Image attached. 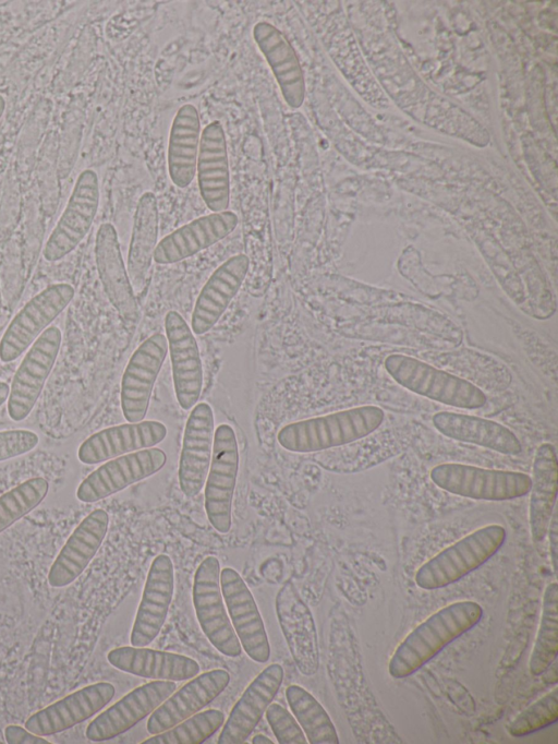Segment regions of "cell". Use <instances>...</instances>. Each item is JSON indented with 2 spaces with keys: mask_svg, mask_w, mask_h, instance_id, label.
<instances>
[{
  "mask_svg": "<svg viewBox=\"0 0 558 744\" xmlns=\"http://www.w3.org/2000/svg\"><path fill=\"white\" fill-rule=\"evenodd\" d=\"M483 613L482 605L471 600L450 603L433 613L398 645L388 663L390 676L399 680L415 673L447 645L472 629Z\"/></svg>",
  "mask_w": 558,
  "mask_h": 744,
  "instance_id": "1",
  "label": "cell"
},
{
  "mask_svg": "<svg viewBox=\"0 0 558 744\" xmlns=\"http://www.w3.org/2000/svg\"><path fill=\"white\" fill-rule=\"evenodd\" d=\"M385 419L384 410L364 405L289 423L280 429L277 440L293 453H314L342 446L376 431Z\"/></svg>",
  "mask_w": 558,
  "mask_h": 744,
  "instance_id": "2",
  "label": "cell"
},
{
  "mask_svg": "<svg viewBox=\"0 0 558 744\" xmlns=\"http://www.w3.org/2000/svg\"><path fill=\"white\" fill-rule=\"evenodd\" d=\"M504 526L486 525L445 548L415 573L416 585L425 590L447 587L477 569L504 545Z\"/></svg>",
  "mask_w": 558,
  "mask_h": 744,
  "instance_id": "3",
  "label": "cell"
},
{
  "mask_svg": "<svg viewBox=\"0 0 558 744\" xmlns=\"http://www.w3.org/2000/svg\"><path fill=\"white\" fill-rule=\"evenodd\" d=\"M384 367L399 385L434 401L463 409L481 408L487 401L486 394L470 381L414 357L391 353Z\"/></svg>",
  "mask_w": 558,
  "mask_h": 744,
  "instance_id": "4",
  "label": "cell"
},
{
  "mask_svg": "<svg viewBox=\"0 0 558 744\" xmlns=\"http://www.w3.org/2000/svg\"><path fill=\"white\" fill-rule=\"evenodd\" d=\"M430 479L451 494L485 501L518 499L526 495L531 489V476L527 473L460 463H444L433 467Z\"/></svg>",
  "mask_w": 558,
  "mask_h": 744,
  "instance_id": "5",
  "label": "cell"
},
{
  "mask_svg": "<svg viewBox=\"0 0 558 744\" xmlns=\"http://www.w3.org/2000/svg\"><path fill=\"white\" fill-rule=\"evenodd\" d=\"M193 605L199 626L209 643L222 655L235 658L242 653L220 588V564L216 556L205 557L193 580Z\"/></svg>",
  "mask_w": 558,
  "mask_h": 744,
  "instance_id": "6",
  "label": "cell"
},
{
  "mask_svg": "<svg viewBox=\"0 0 558 744\" xmlns=\"http://www.w3.org/2000/svg\"><path fill=\"white\" fill-rule=\"evenodd\" d=\"M239 469L234 430L220 424L214 433L213 453L205 484V511L210 525L220 533L231 528L232 501Z\"/></svg>",
  "mask_w": 558,
  "mask_h": 744,
  "instance_id": "7",
  "label": "cell"
},
{
  "mask_svg": "<svg viewBox=\"0 0 558 744\" xmlns=\"http://www.w3.org/2000/svg\"><path fill=\"white\" fill-rule=\"evenodd\" d=\"M74 297V288L53 284L32 298L13 317L0 340V360L11 362L20 357L65 309Z\"/></svg>",
  "mask_w": 558,
  "mask_h": 744,
  "instance_id": "8",
  "label": "cell"
},
{
  "mask_svg": "<svg viewBox=\"0 0 558 744\" xmlns=\"http://www.w3.org/2000/svg\"><path fill=\"white\" fill-rule=\"evenodd\" d=\"M61 340V331L49 326L26 352L10 387L8 413L12 420L22 421L32 411L53 368Z\"/></svg>",
  "mask_w": 558,
  "mask_h": 744,
  "instance_id": "9",
  "label": "cell"
},
{
  "mask_svg": "<svg viewBox=\"0 0 558 744\" xmlns=\"http://www.w3.org/2000/svg\"><path fill=\"white\" fill-rule=\"evenodd\" d=\"M99 203V183L96 172L86 169L78 176L69 202L50 233L44 257L56 262L72 252L92 227Z\"/></svg>",
  "mask_w": 558,
  "mask_h": 744,
  "instance_id": "10",
  "label": "cell"
},
{
  "mask_svg": "<svg viewBox=\"0 0 558 744\" xmlns=\"http://www.w3.org/2000/svg\"><path fill=\"white\" fill-rule=\"evenodd\" d=\"M166 461L165 451L158 447H149L109 459L80 483L76 497L84 503L106 499L157 473Z\"/></svg>",
  "mask_w": 558,
  "mask_h": 744,
  "instance_id": "11",
  "label": "cell"
},
{
  "mask_svg": "<svg viewBox=\"0 0 558 744\" xmlns=\"http://www.w3.org/2000/svg\"><path fill=\"white\" fill-rule=\"evenodd\" d=\"M168 353L167 337L155 333L131 356L121 380V409L128 422L146 417L151 392Z\"/></svg>",
  "mask_w": 558,
  "mask_h": 744,
  "instance_id": "12",
  "label": "cell"
},
{
  "mask_svg": "<svg viewBox=\"0 0 558 744\" xmlns=\"http://www.w3.org/2000/svg\"><path fill=\"white\" fill-rule=\"evenodd\" d=\"M220 588L242 649L253 661L267 662L270 658L268 636L250 588L241 575L231 567L220 571Z\"/></svg>",
  "mask_w": 558,
  "mask_h": 744,
  "instance_id": "13",
  "label": "cell"
},
{
  "mask_svg": "<svg viewBox=\"0 0 558 744\" xmlns=\"http://www.w3.org/2000/svg\"><path fill=\"white\" fill-rule=\"evenodd\" d=\"M174 691L175 683L168 680H153L134 688L89 722L86 737L93 742L114 739L150 715Z\"/></svg>",
  "mask_w": 558,
  "mask_h": 744,
  "instance_id": "14",
  "label": "cell"
},
{
  "mask_svg": "<svg viewBox=\"0 0 558 744\" xmlns=\"http://www.w3.org/2000/svg\"><path fill=\"white\" fill-rule=\"evenodd\" d=\"M168 350L177 400L183 410L194 407L203 386V367L194 334L183 316L169 311L165 316Z\"/></svg>",
  "mask_w": 558,
  "mask_h": 744,
  "instance_id": "15",
  "label": "cell"
},
{
  "mask_svg": "<svg viewBox=\"0 0 558 744\" xmlns=\"http://www.w3.org/2000/svg\"><path fill=\"white\" fill-rule=\"evenodd\" d=\"M276 613L281 632L299 671L313 675L318 669V646L314 619L290 583L276 596Z\"/></svg>",
  "mask_w": 558,
  "mask_h": 744,
  "instance_id": "16",
  "label": "cell"
},
{
  "mask_svg": "<svg viewBox=\"0 0 558 744\" xmlns=\"http://www.w3.org/2000/svg\"><path fill=\"white\" fill-rule=\"evenodd\" d=\"M214 412L207 403L196 404L185 423L179 460V484L185 496L203 489L210 466L214 442Z\"/></svg>",
  "mask_w": 558,
  "mask_h": 744,
  "instance_id": "17",
  "label": "cell"
},
{
  "mask_svg": "<svg viewBox=\"0 0 558 744\" xmlns=\"http://www.w3.org/2000/svg\"><path fill=\"white\" fill-rule=\"evenodd\" d=\"M114 694L116 688L109 682L84 686L33 713L25 721V728L40 736L63 732L100 711Z\"/></svg>",
  "mask_w": 558,
  "mask_h": 744,
  "instance_id": "18",
  "label": "cell"
},
{
  "mask_svg": "<svg viewBox=\"0 0 558 744\" xmlns=\"http://www.w3.org/2000/svg\"><path fill=\"white\" fill-rule=\"evenodd\" d=\"M174 589V568L167 554L157 555L149 567L142 599L131 631L130 641L146 647L161 631Z\"/></svg>",
  "mask_w": 558,
  "mask_h": 744,
  "instance_id": "19",
  "label": "cell"
},
{
  "mask_svg": "<svg viewBox=\"0 0 558 744\" xmlns=\"http://www.w3.org/2000/svg\"><path fill=\"white\" fill-rule=\"evenodd\" d=\"M230 679L229 672L223 669H214L192 677L150 713L146 724L148 733L154 735L163 732L198 712L227 688Z\"/></svg>",
  "mask_w": 558,
  "mask_h": 744,
  "instance_id": "20",
  "label": "cell"
},
{
  "mask_svg": "<svg viewBox=\"0 0 558 744\" xmlns=\"http://www.w3.org/2000/svg\"><path fill=\"white\" fill-rule=\"evenodd\" d=\"M283 676L281 664L271 663L250 683L225 720L218 744H240L251 735L277 695Z\"/></svg>",
  "mask_w": 558,
  "mask_h": 744,
  "instance_id": "21",
  "label": "cell"
},
{
  "mask_svg": "<svg viewBox=\"0 0 558 744\" xmlns=\"http://www.w3.org/2000/svg\"><path fill=\"white\" fill-rule=\"evenodd\" d=\"M167 436V427L157 420L128 422L100 430L80 446L77 457L86 465L154 447Z\"/></svg>",
  "mask_w": 558,
  "mask_h": 744,
  "instance_id": "22",
  "label": "cell"
},
{
  "mask_svg": "<svg viewBox=\"0 0 558 744\" xmlns=\"http://www.w3.org/2000/svg\"><path fill=\"white\" fill-rule=\"evenodd\" d=\"M238 223L236 214L231 211L201 216L163 237L155 248L153 260L158 264H173L193 256L230 235Z\"/></svg>",
  "mask_w": 558,
  "mask_h": 744,
  "instance_id": "23",
  "label": "cell"
},
{
  "mask_svg": "<svg viewBox=\"0 0 558 744\" xmlns=\"http://www.w3.org/2000/svg\"><path fill=\"white\" fill-rule=\"evenodd\" d=\"M197 180L201 196L213 212L227 211L230 202V173L227 142L222 124L213 121L199 137Z\"/></svg>",
  "mask_w": 558,
  "mask_h": 744,
  "instance_id": "24",
  "label": "cell"
},
{
  "mask_svg": "<svg viewBox=\"0 0 558 744\" xmlns=\"http://www.w3.org/2000/svg\"><path fill=\"white\" fill-rule=\"evenodd\" d=\"M108 526L109 516L101 508L94 509L78 524L49 569L51 587H65L84 572L100 548Z\"/></svg>",
  "mask_w": 558,
  "mask_h": 744,
  "instance_id": "25",
  "label": "cell"
},
{
  "mask_svg": "<svg viewBox=\"0 0 558 744\" xmlns=\"http://www.w3.org/2000/svg\"><path fill=\"white\" fill-rule=\"evenodd\" d=\"M95 259L102 288L112 307L125 321L138 317V305L122 259L116 228L110 223L99 226L95 240Z\"/></svg>",
  "mask_w": 558,
  "mask_h": 744,
  "instance_id": "26",
  "label": "cell"
},
{
  "mask_svg": "<svg viewBox=\"0 0 558 744\" xmlns=\"http://www.w3.org/2000/svg\"><path fill=\"white\" fill-rule=\"evenodd\" d=\"M250 266L245 254H235L218 266L203 286L192 313L193 334L210 331L241 288Z\"/></svg>",
  "mask_w": 558,
  "mask_h": 744,
  "instance_id": "27",
  "label": "cell"
},
{
  "mask_svg": "<svg viewBox=\"0 0 558 744\" xmlns=\"http://www.w3.org/2000/svg\"><path fill=\"white\" fill-rule=\"evenodd\" d=\"M253 37L268 62L287 105L299 108L304 100V79L299 58L287 37L269 22H257Z\"/></svg>",
  "mask_w": 558,
  "mask_h": 744,
  "instance_id": "28",
  "label": "cell"
},
{
  "mask_svg": "<svg viewBox=\"0 0 558 744\" xmlns=\"http://www.w3.org/2000/svg\"><path fill=\"white\" fill-rule=\"evenodd\" d=\"M433 425L446 437L482 446L504 455H519L522 444L508 427L482 417L439 411L433 415Z\"/></svg>",
  "mask_w": 558,
  "mask_h": 744,
  "instance_id": "29",
  "label": "cell"
},
{
  "mask_svg": "<svg viewBox=\"0 0 558 744\" xmlns=\"http://www.w3.org/2000/svg\"><path fill=\"white\" fill-rule=\"evenodd\" d=\"M107 660L122 672L151 680L184 681L201 670L187 656L146 647H118L108 652Z\"/></svg>",
  "mask_w": 558,
  "mask_h": 744,
  "instance_id": "30",
  "label": "cell"
},
{
  "mask_svg": "<svg viewBox=\"0 0 558 744\" xmlns=\"http://www.w3.org/2000/svg\"><path fill=\"white\" fill-rule=\"evenodd\" d=\"M158 204L153 192H145L138 200L128 254L126 272L135 296L148 287L151 262L158 238Z\"/></svg>",
  "mask_w": 558,
  "mask_h": 744,
  "instance_id": "31",
  "label": "cell"
},
{
  "mask_svg": "<svg viewBox=\"0 0 558 744\" xmlns=\"http://www.w3.org/2000/svg\"><path fill=\"white\" fill-rule=\"evenodd\" d=\"M558 492V460L551 443H542L535 451L530 492L529 521L534 542L547 537Z\"/></svg>",
  "mask_w": 558,
  "mask_h": 744,
  "instance_id": "32",
  "label": "cell"
},
{
  "mask_svg": "<svg viewBox=\"0 0 558 744\" xmlns=\"http://www.w3.org/2000/svg\"><path fill=\"white\" fill-rule=\"evenodd\" d=\"M201 121L195 106L185 104L177 111L170 130L168 170L174 185L183 189L195 177Z\"/></svg>",
  "mask_w": 558,
  "mask_h": 744,
  "instance_id": "33",
  "label": "cell"
},
{
  "mask_svg": "<svg viewBox=\"0 0 558 744\" xmlns=\"http://www.w3.org/2000/svg\"><path fill=\"white\" fill-rule=\"evenodd\" d=\"M286 698L310 744H339L331 718L308 691L292 684L286 689Z\"/></svg>",
  "mask_w": 558,
  "mask_h": 744,
  "instance_id": "34",
  "label": "cell"
},
{
  "mask_svg": "<svg viewBox=\"0 0 558 744\" xmlns=\"http://www.w3.org/2000/svg\"><path fill=\"white\" fill-rule=\"evenodd\" d=\"M558 653V585L548 584L544 590L542 615L529 661L533 675L545 673Z\"/></svg>",
  "mask_w": 558,
  "mask_h": 744,
  "instance_id": "35",
  "label": "cell"
},
{
  "mask_svg": "<svg viewBox=\"0 0 558 744\" xmlns=\"http://www.w3.org/2000/svg\"><path fill=\"white\" fill-rule=\"evenodd\" d=\"M225 723V713L218 709L196 712L172 728L154 734L142 744H201Z\"/></svg>",
  "mask_w": 558,
  "mask_h": 744,
  "instance_id": "36",
  "label": "cell"
},
{
  "mask_svg": "<svg viewBox=\"0 0 558 744\" xmlns=\"http://www.w3.org/2000/svg\"><path fill=\"white\" fill-rule=\"evenodd\" d=\"M48 481L31 478L0 496V532L27 515L46 497Z\"/></svg>",
  "mask_w": 558,
  "mask_h": 744,
  "instance_id": "37",
  "label": "cell"
},
{
  "mask_svg": "<svg viewBox=\"0 0 558 744\" xmlns=\"http://www.w3.org/2000/svg\"><path fill=\"white\" fill-rule=\"evenodd\" d=\"M558 720V688L537 699L520 712L508 727L513 737H522L543 730Z\"/></svg>",
  "mask_w": 558,
  "mask_h": 744,
  "instance_id": "38",
  "label": "cell"
},
{
  "mask_svg": "<svg viewBox=\"0 0 558 744\" xmlns=\"http://www.w3.org/2000/svg\"><path fill=\"white\" fill-rule=\"evenodd\" d=\"M266 719L279 744H307V739L294 716L278 703H270Z\"/></svg>",
  "mask_w": 558,
  "mask_h": 744,
  "instance_id": "39",
  "label": "cell"
},
{
  "mask_svg": "<svg viewBox=\"0 0 558 744\" xmlns=\"http://www.w3.org/2000/svg\"><path fill=\"white\" fill-rule=\"evenodd\" d=\"M38 443V435L31 430L0 431V461L26 454Z\"/></svg>",
  "mask_w": 558,
  "mask_h": 744,
  "instance_id": "40",
  "label": "cell"
},
{
  "mask_svg": "<svg viewBox=\"0 0 558 744\" xmlns=\"http://www.w3.org/2000/svg\"><path fill=\"white\" fill-rule=\"evenodd\" d=\"M4 739L8 744H51L44 736L37 735L26 728L16 724L5 727Z\"/></svg>",
  "mask_w": 558,
  "mask_h": 744,
  "instance_id": "41",
  "label": "cell"
},
{
  "mask_svg": "<svg viewBox=\"0 0 558 744\" xmlns=\"http://www.w3.org/2000/svg\"><path fill=\"white\" fill-rule=\"evenodd\" d=\"M547 536L549 540V554H550V560L553 564V569L554 573L556 574L557 572V557H558V517H557V508L555 507L549 527L547 530Z\"/></svg>",
  "mask_w": 558,
  "mask_h": 744,
  "instance_id": "42",
  "label": "cell"
},
{
  "mask_svg": "<svg viewBox=\"0 0 558 744\" xmlns=\"http://www.w3.org/2000/svg\"><path fill=\"white\" fill-rule=\"evenodd\" d=\"M9 393V385L4 382H0V406L8 399Z\"/></svg>",
  "mask_w": 558,
  "mask_h": 744,
  "instance_id": "43",
  "label": "cell"
},
{
  "mask_svg": "<svg viewBox=\"0 0 558 744\" xmlns=\"http://www.w3.org/2000/svg\"><path fill=\"white\" fill-rule=\"evenodd\" d=\"M253 744H274V742L266 735L264 734H256L252 739Z\"/></svg>",
  "mask_w": 558,
  "mask_h": 744,
  "instance_id": "44",
  "label": "cell"
},
{
  "mask_svg": "<svg viewBox=\"0 0 558 744\" xmlns=\"http://www.w3.org/2000/svg\"><path fill=\"white\" fill-rule=\"evenodd\" d=\"M5 109V100L4 98L0 95V119L4 112Z\"/></svg>",
  "mask_w": 558,
  "mask_h": 744,
  "instance_id": "45",
  "label": "cell"
}]
</instances>
